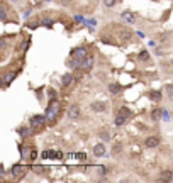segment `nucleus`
<instances>
[{
  "label": "nucleus",
  "instance_id": "obj_1",
  "mask_svg": "<svg viewBox=\"0 0 173 183\" xmlns=\"http://www.w3.org/2000/svg\"><path fill=\"white\" fill-rule=\"evenodd\" d=\"M82 112H80V107L78 105H70V109H68V117L70 119H80Z\"/></svg>",
  "mask_w": 173,
  "mask_h": 183
},
{
  "label": "nucleus",
  "instance_id": "obj_2",
  "mask_svg": "<svg viewBox=\"0 0 173 183\" xmlns=\"http://www.w3.org/2000/svg\"><path fill=\"white\" fill-rule=\"evenodd\" d=\"M122 20H124V22H127V24H132L136 20V15L134 14L131 12V10H126V12H122Z\"/></svg>",
  "mask_w": 173,
  "mask_h": 183
},
{
  "label": "nucleus",
  "instance_id": "obj_3",
  "mask_svg": "<svg viewBox=\"0 0 173 183\" xmlns=\"http://www.w3.org/2000/svg\"><path fill=\"white\" fill-rule=\"evenodd\" d=\"M56 112H58V103H51V105H49V109H48L46 117H48L49 120H53V119H55V115H56Z\"/></svg>",
  "mask_w": 173,
  "mask_h": 183
},
{
  "label": "nucleus",
  "instance_id": "obj_4",
  "mask_svg": "<svg viewBox=\"0 0 173 183\" xmlns=\"http://www.w3.org/2000/svg\"><path fill=\"white\" fill-rule=\"evenodd\" d=\"M146 146L148 148H156V146H160V139H158L156 136H149V137L146 139Z\"/></svg>",
  "mask_w": 173,
  "mask_h": 183
},
{
  "label": "nucleus",
  "instance_id": "obj_5",
  "mask_svg": "<svg viewBox=\"0 0 173 183\" xmlns=\"http://www.w3.org/2000/svg\"><path fill=\"white\" fill-rule=\"evenodd\" d=\"M73 58L77 59V61H82L83 58H86V53H85V49H83V48H78V49H75V51H73Z\"/></svg>",
  "mask_w": 173,
  "mask_h": 183
},
{
  "label": "nucleus",
  "instance_id": "obj_6",
  "mask_svg": "<svg viewBox=\"0 0 173 183\" xmlns=\"http://www.w3.org/2000/svg\"><path fill=\"white\" fill-rule=\"evenodd\" d=\"M93 154H95V156H104V154H105V146H104L102 142L95 144L93 146Z\"/></svg>",
  "mask_w": 173,
  "mask_h": 183
},
{
  "label": "nucleus",
  "instance_id": "obj_7",
  "mask_svg": "<svg viewBox=\"0 0 173 183\" xmlns=\"http://www.w3.org/2000/svg\"><path fill=\"white\" fill-rule=\"evenodd\" d=\"M71 81H73V75L66 73L63 76V80H61V83H63V87H68V85H71Z\"/></svg>",
  "mask_w": 173,
  "mask_h": 183
},
{
  "label": "nucleus",
  "instance_id": "obj_8",
  "mask_svg": "<svg viewBox=\"0 0 173 183\" xmlns=\"http://www.w3.org/2000/svg\"><path fill=\"white\" fill-rule=\"evenodd\" d=\"M92 110H95V112H102V110H105V105H104L102 102H93L92 103Z\"/></svg>",
  "mask_w": 173,
  "mask_h": 183
},
{
  "label": "nucleus",
  "instance_id": "obj_9",
  "mask_svg": "<svg viewBox=\"0 0 173 183\" xmlns=\"http://www.w3.org/2000/svg\"><path fill=\"white\" fill-rule=\"evenodd\" d=\"M82 64H83V68H85V70H90V68H92V64H93V58H92V56H86V58L83 59V63H82Z\"/></svg>",
  "mask_w": 173,
  "mask_h": 183
},
{
  "label": "nucleus",
  "instance_id": "obj_10",
  "mask_svg": "<svg viewBox=\"0 0 173 183\" xmlns=\"http://www.w3.org/2000/svg\"><path fill=\"white\" fill-rule=\"evenodd\" d=\"M151 117H153L154 120H160L161 117H163V110H160V109H154L153 112H151Z\"/></svg>",
  "mask_w": 173,
  "mask_h": 183
},
{
  "label": "nucleus",
  "instance_id": "obj_11",
  "mask_svg": "<svg viewBox=\"0 0 173 183\" xmlns=\"http://www.w3.org/2000/svg\"><path fill=\"white\" fill-rule=\"evenodd\" d=\"M31 122H32V125H41L42 122H44V117H42V115H34Z\"/></svg>",
  "mask_w": 173,
  "mask_h": 183
},
{
  "label": "nucleus",
  "instance_id": "obj_12",
  "mask_svg": "<svg viewBox=\"0 0 173 183\" xmlns=\"http://www.w3.org/2000/svg\"><path fill=\"white\" fill-rule=\"evenodd\" d=\"M160 180L161 181H170L171 180V171H165V173L160 176Z\"/></svg>",
  "mask_w": 173,
  "mask_h": 183
},
{
  "label": "nucleus",
  "instance_id": "obj_13",
  "mask_svg": "<svg viewBox=\"0 0 173 183\" xmlns=\"http://www.w3.org/2000/svg\"><path fill=\"white\" fill-rule=\"evenodd\" d=\"M126 122V115H122V114H119L117 117H115V124L117 125H122Z\"/></svg>",
  "mask_w": 173,
  "mask_h": 183
},
{
  "label": "nucleus",
  "instance_id": "obj_14",
  "mask_svg": "<svg viewBox=\"0 0 173 183\" xmlns=\"http://www.w3.org/2000/svg\"><path fill=\"white\" fill-rule=\"evenodd\" d=\"M109 90H110V93H114V95H115V93H119V90H121V88H119V85H110Z\"/></svg>",
  "mask_w": 173,
  "mask_h": 183
},
{
  "label": "nucleus",
  "instance_id": "obj_15",
  "mask_svg": "<svg viewBox=\"0 0 173 183\" xmlns=\"http://www.w3.org/2000/svg\"><path fill=\"white\" fill-rule=\"evenodd\" d=\"M12 78H14V75H12V73H7V75H5V80H3V85H9Z\"/></svg>",
  "mask_w": 173,
  "mask_h": 183
},
{
  "label": "nucleus",
  "instance_id": "obj_16",
  "mask_svg": "<svg viewBox=\"0 0 173 183\" xmlns=\"http://www.w3.org/2000/svg\"><path fill=\"white\" fill-rule=\"evenodd\" d=\"M100 137H102L104 141H109V139H110V134H107V131H102V132H100Z\"/></svg>",
  "mask_w": 173,
  "mask_h": 183
},
{
  "label": "nucleus",
  "instance_id": "obj_17",
  "mask_svg": "<svg viewBox=\"0 0 173 183\" xmlns=\"http://www.w3.org/2000/svg\"><path fill=\"white\" fill-rule=\"evenodd\" d=\"M119 114H122V115H126V117H129V115H131L129 109H126V107H122V109H121V112H119Z\"/></svg>",
  "mask_w": 173,
  "mask_h": 183
},
{
  "label": "nucleus",
  "instance_id": "obj_18",
  "mask_svg": "<svg viewBox=\"0 0 173 183\" xmlns=\"http://www.w3.org/2000/svg\"><path fill=\"white\" fill-rule=\"evenodd\" d=\"M149 95H151V98H153V100H160V97H161L158 92H151Z\"/></svg>",
  "mask_w": 173,
  "mask_h": 183
},
{
  "label": "nucleus",
  "instance_id": "obj_19",
  "mask_svg": "<svg viewBox=\"0 0 173 183\" xmlns=\"http://www.w3.org/2000/svg\"><path fill=\"white\" fill-rule=\"evenodd\" d=\"M104 3H105V7H114L115 0H104Z\"/></svg>",
  "mask_w": 173,
  "mask_h": 183
},
{
  "label": "nucleus",
  "instance_id": "obj_20",
  "mask_svg": "<svg viewBox=\"0 0 173 183\" xmlns=\"http://www.w3.org/2000/svg\"><path fill=\"white\" fill-rule=\"evenodd\" d=\"M166 92H168V95H170V97H173V85H168Z\"/></svg>",
  "mask_w": 173,
  "mask_h": 183
},
{
  "label": "nucleus",
  "instance_id": "obj_21",
  "mask_svg": "<svg viewBox=\"0 0 173 183\" xmlns=\"http://www.w3.org/2000/svg\"><path fill=\"white\" fill-rule=\"evenodd\" d=\"M139 58H141V59H146V58H148V53H141V54H139Z\"/></svg>",
  "mask_w": 173,
  "mask_h": 183
},
{
  "label": "nucleus",
  "instance_id": "obj_22",
  "mask_svg": "<svg viewBox=\"0 0 173 183\" xmlns=\"http://www.w3.org/2000/svg\"><path fill=\"white\" fill-rule=\"evenodd\" d=\"M51 24H53V22H51V20H49V19H48V20H44V26H48V27H51Z\"/></svg>",
  "mask_w": 173,
  "mask_h": 183
},
{
  "label": "nucleus",
  "instance_id": "obj_23",
  "mask_svg": "<svg viewBox=\"0 0 173 183\" xmlns=\"http://www.w3.org/2000/svg\"><path fill=\"white\" fill-rule=\"evenodd\" d=\"M27 132H29V131H27V129H20V134H22V136H26V134H27Z\"/></svg>",
  "mask_w": 173,
  "mask_h": 183
}]
</instances>
